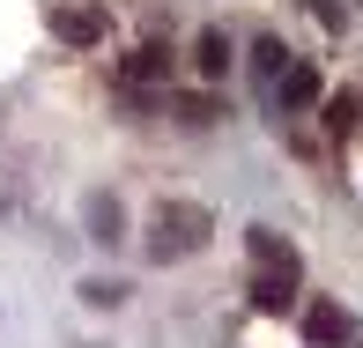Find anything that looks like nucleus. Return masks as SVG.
Segmentation results:
<instances>
[{"label": "nucleus", "instance_id": "9b49d317", "mask_svg": "<svg viewBox=\"0 0 363 348\" xmlns=\"http://www.w3.org/2000/svg\"><path fill=\"white\" fill-rule=\"evenodd\" d=\"M252 67H259V74H282V67H289L282 38H259V45H252Z\"/></svg>", "mask_w": 363, "mask_h": 348}, {"label": "nucleus", "instance_id": "f257e3e1", "mask_svg": "<svg viewBox=\"0 0 363 348\" xmlns=\"http://www.w3.org/2000/svg\"><path fill=\"white\" fill-rule=\"evenodd\" d=\"M216 237V215H208L201 201H156V215H148V259H186L201 252V245Z\"/></svg>", "mask_w": 363, "mask_h": 348}, {"label": "nucleus", "instance_id": "7ed1b4c3", "mask_svg": "<svg viewBox=\"0 0 363 348\" xmlns=\"http://www.w3.org/2000/svg\"><path fill=\"white\" fill-rule=\"evenodd\" d=\"M274 89H282V104H289V111H311V104H319V67L289 60V67L274 74Z\"/></svg>", "mask_w": 363, "mask_h": 348}, {"label": "nucleus", "instance_id": "ddd939ff", "mask_svg": "<svg viewBox=\"0 0 363 348\" xmlns=\"http://www.w3.org/2000/svg\"><path fill=\"white\" fill-rule=\"evenodd\" d=\"M82 296H89V304H119L126 289H119V281H82Z\"/></svg>", "mask_w": 363, "mask_h": 348}, {"label": "nucleus", "instance_id": "20e7f679", "mask_svg": "<svg viewBox=\"0 0 363 348\" xmlns=\"http://www.w3.org/2000/svg\"><path fill=\"white\" fill-rule=\"evenodd\" d=\"M52 38H60V45H96V38H104V15H89V8H52Z\"/></svg>", "mask_w": 363, "mask_h": 348}, {"label": "nucleus", "instance_id": "423d86ee", "mask_svg": "<svg viewBox=\"0 0 363 348\" xmlns=\"http://www.w3.org/2000/svg\"><path fill=\"white\" fill-rule=\"evenodd\" d=\"M230 60H238V52H230L223 30H201V38H193V67H201V82H223V74H230Z\"/></svg>", "mask_w": 363, "mask_h": 348}, {"label": "nucleus", "instance_id": "0eeeda50", "mask_svg": "<svg viewBox=\"0 0 363 348\" xmlns=\"http://www.w3.org/2000/svg\"><path fill=\"white\" fill-rule=\"evenodd\" d=\"M296 304V274H252V311H289Z\"/></svg>", "mask_w": 363, "mask_h": 348}, {"label": "nucleus", "instance_id": "f03ea898", "mask_svg": "<svg viewBox=\"0 0 363 348\" xmlns=\"http://www.w3.org/2000/svg\"><path fill=\"white\" fill-rule=\"evenodd\" d=\"M304 341L311 348H349L356 341V319L334 304V296H319V304H304Z\"/></svg>", "mask_w": 363, "mask_h": 348}, {"label": "nucleus", "instance_id": "9d476101", "mask_svg": "<svg viewBox=\"0 0 363 348\" xmlns=\"http://www.w3.org/2000/svg\"><path fill=\"white\" fill-rule=\"evenodd\" d=\"M89 223H96V237H104V245H119V223H126V215H119L111 193H96V201H89Z\"/></svg>", "mask_w": 363, "mask_h": 348}, {"label": "nucleus", "instance_id": "1a4fd4ad", "mask_svg": "<svg viewBox=\"0 0 363 348\" xmlns=\"http://www.w3.org/2000/svg\"><path fill=\"white\" fill-rule=\"evenodd\" d=\"M319 104H326V126H334V134H356V119H363L356 89H334V96H319Z\"/></svg>", "mask_w": 363, "mask_h": 348}, {"label": "nucleus", "instance_id": "6e6552de", "mask_svg": "<svg viewBox=\"0 0 363 348\" xmlns=\"http://www.w3.org/2000/svg\"><path fill=\"white\" fill-rule=\"evenodd\" d=\"M163 74H171V52H163V45H141V52L126 60V89H156Z\"/></svg>", "mask_w": 363, "mask_h": 348}, {"label": "nucleus", "instance_id": "f8f14e48", "mask_svg": "<svg viewBox=\"0 0 363 348\" xmlns=\"http://www.w3.org/2000/svg\"><path fill=\"white\" fill-rule=\"evenodd\" d=\"M178 119H186V126H208V119H216V96H178Z\"/></svg>", "mask_w": 363, "mask_h": 348}, {"label": "nucleus", "instance_id": "39448f33", "mask_svg": "<svg viewBox=\"0 0 363 348\" xmlns=\"http://www.w3.org/2000/svg\"><path fill=\"white\" fill-rule=\"evenodd\" d=\"M245 237H252L259 274H296V245H289V237H274V230H245Z\"/></svg>", "mask_w": 363, "mask_h": 348}]
</instances>
